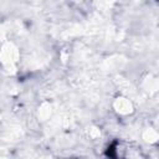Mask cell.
<instances>
[{"label":"cell","instance_id":"obj_1","mask_svg":"<svg viewBox=\"0 0 159 159\" xmlns=\"http://www.w3.org/2000/svg\"><path fill=\"white\" fill-rule=\"evenodd\" d=\"M0 60H1V63L2 66L10 71V68L12 70L16 63H17V60H19V52H17V48L14 47L12 45H6L2 51H1V55H0Z\"/></svg>","mask_w":159,"mask_h":159},{"label":"cell","instance_id":"obj_2","mask_svg":"<svg viewBox=\"0 0 159 159\" xmlns=\"http://www.w3.org/2000/svg\"><path fill=\"white\" fill-rule=\"evenodd\" d=\"M116 103H117L116 109H117V112H119V113L127 114V113H129L130 109H132V104H130V102H129L127 98H118Z\"/></svg>","mask_w":159,"mask_h":159}]
</instances>
